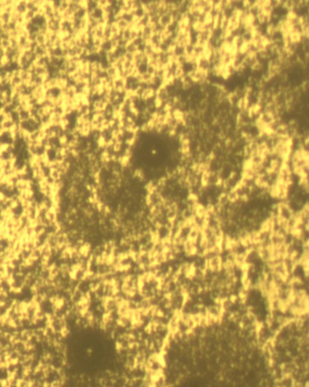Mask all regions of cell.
I'll return each mask as SVG.
<instances>
[{"label": "cell", "instance_id": "8", "mask_svg": "<svg viewBox=\"0 0 309 387\" xmlns=\"http://www.w3.org/2000/svg\"><path fill=\"white\" fill-rule=\"evenodd\" d=\"M14 123H16V121L14 120H4V121L2 122L1 125L3 126V128L5 129L6 131H8Z\"/></svg>", "mask_w": 309, "mask_h": 387}, {"label": "cell", "instance_id": "4", "mask_svg": "<svg viewBox=\"0 0 309 387\" xmlns=\"http://www.w3.org/2000/svg\"><path fill=\"white\" fill-rule=\"evenodd\" d=\"M143 53H144V54H145V56L147 58H148V59L151 58L152 55L155 53L154 47L150 43H147V44H145V47H144V51H143Z\"/></svg>", "mask_w": 309, "mask_h": 387}, {"label": "cell", "instance_id": "6", "mask_svg": "<svg viewBox=\"0 0 309 387\" xmlns=\"http://www.w3.org/2000/svg\"><path fill=\"white\" fill-rule=\"evenodd\" d=\"M173 52H174V54L177 57L184 55V47L183 46H179V45H175L174 48H173Z\"/></svg>", "mask_w": 309, "mask_h": 387}, {"label": "cell", "instance_id": "15", "mask_svg": "<svg viewBox=\"0 0 309 387\" xmlns=\"http://www.w3.org/2000/svg\"><path fill=\"white\" fill-rule=\"evenodd\" d=\"M125 3H126V0H117V1H116V6L118 7H119L120 9H122L124 7V6H125Z\"/></svg>", "mask_w": 309, "mask_h": 387}, {"label": "cell", "instance_id": "3", "mask_svg": "<svg viewBox=\"0 0 309 387\" xmlns=\"http://www.w3.org/2000/svg\"><path fill=\"white\" fill-rule=\"evenodd\" d=\"M107 73H108V77L110 80H112V81H114L115 79H117L118 77V70H117L116 67L113 66V65H110L109 68L107 69Z\"/></svg>", "mask_w": 309, "mask_h": 387}, {"label": "cell", "instance_id": "7", "mask_svg": "<svg viewBox=\"0 0 309 387\" xmlns=\"http://www.w3.org/2000/svg\"><path fill=\"white\" fill-rule=\"evenodd\" d=\"M125 49H126V52H127V53H129V54H134L135 53H137V52L138 51V47L136 46V45H134V44H133L131 42L127 44L126 47H125Z\"/></svg>", "mask_w": 309, "mask_h": 387}, {"label": "cell", "instance_id": "5", "mask_svg": "<svg viewBox=\"0 0 309 387\" xmlns=\"http://www.w3.org/2000/svg\"><path fill=\"white\" fill-rule=\"evenodd\" d=\"M116 24H117V25L118 27V30L120 32H124L125 30H127V29H129V24L127 23V21H125L124 19L118 21Z\"/></svg>", "mask_w": 309, "mask_h": 387}, {"label": "cell", "instance_id": "13", "mask_svg": "<svg viewBox=\"0 0 309 387\" xmlns=\"http://www.w3.org/2000/svg\"><path fill=\"white\" fill-rule=\"evenodd\" d=\"M137 38H138V31H137L136 29L131 28L130 29V39H131V41L137 39Z\"/></svg>", "mask_w": 309, "mask_h": 387}, {"label": "cell", "instance_id": "2", "mask_svg": "<svg viewBox=\"0 0 309 387\" xmlns=\"http://www.w3.org/2000/svg\"><path fill=\"white\" fill-rule=\"evenodd\" d=\"M172 22H173V18H172V16H171V14H170V13H167V14H162V16L160 17L159 23H160L164 27L168 26V25L172 23Z\"/></svg>", "mask_w": 309, "mask_h": 387}, {"label": "cell", "instance_id": "9", "mask_svg": "<svg viewBox=\"0 0 309 387\" xmlns=\"http://www.w3.org/2000/svg\"><path fill=\"white\" fill-rule=\"evenodd\" d=\"M69 5H70L69 1H67V0H63V1H61V4H60V7L58 10L63 14V12H65L68 8H69Z\"/></svg>", "mask_w": 309, "mask_h": 387}, {"label": "cell", "instance_id": "10", "mask_svg": "<svg viewBox=\"0 0 309 387\" xmlns=\"http://www.w3.org/2000/svg\"><path fill=\"white\" fill-rule=\"evenodd\" d=\"M0 46H1L4 50L11 47V43H10V40L9 38L7 39H1L0 40Z\"/></svg>", "mask_w": 309, "mask_h": 387}, {"label": "cell", "instance_id": "14", "mask_svg": "<svg viewBox=\"0 0 309 387\" xmlns=\"http://www.w3.org/2000/svg\"><path fill=\"white\" fill-rule=\"evenodd\" d=\"M26 9L27 10H33L35 6L34 1H32V0H29V1H26Z\"/></svg>", "mask_w": 309, "mask_h": 387}, {"label": "cell", "instance_id": "12", "mask_svg": "<svg viewBox=\"0 0 309 387\" xmlns=\"http://www.w3.org/2000/svg\"><path fill=\"white\" fill-rule=\"evenodd\" d=\"M137 69H138L139 74H144V73H146L147 71V63H142L140 65H138V66L137 67Z\"/></svg>", "mask_w": 309, "mask_h": 387}, {"label": "cell", "instance_id": "1", "mask_svg": "<svg viewBox=\"0 0 309 387\" xmlns=\"http://www.w3.org/2000/svg\"><path fill=\"white\" fill-rule=\"evenodd\" d=\"M125 86H126V80L124 78L118 77L117 79L113 81V87H114V90L116 92H125Z\"/></svg>", "mask_w": 309, "mask_h": 387}, {"label": "cell", "instance_id": "11", "mask_svg": "<svg viewBox=\"0 0 309 387\" xmlns=\"http://www.w3.org/2000/svg\"><path fill=\"white\" fill-rule=\"evenodd\" d=\"M193 48H194V45H193V44H191V43L187 44L186 46H184V53H185V55L189 56V55L193 54Z\"/></svg>", "mask_w": 309, "mask_h": 387}]
</instances>
